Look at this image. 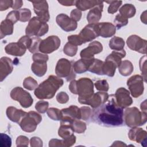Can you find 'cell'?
<instances>
[{
    "mask_svg": "<svg viewBox=\"0 0 147 147\" xmlns=\"http://www.w3.org/2000/svg\"><path fill=\"white\" fill-rule=\"evenodd\" d=\"M113 95H111L110 99H108L94 110L91 116L93 122L106 127L122 125L123 123V109L118 106Z\"/></svg>",
    "mask_w": 147,
    "mask_h": 147,
    "instance_id": "1",
    "label": "cell"
},
{
    "mask_svg": "<svg viewBox=\"0 0 147 147\" xmlns=\"http://www.w3.org/2000/svg\"><path fill=\"white\" fill-rule=\"evenodd\" d=\"M64 81L60 78L50 75L47 79L40 84L35 89L34 94L39 99L52 98L56 91L63 85Z\"/></svg>",
    "mask_w": 147,
    "mask_h": 147,
    "instance_id": "2",
    "label": "cell"
},
{
    "mask_svg": "<svg viewBox=\"0 0 147 147\" xmlns=\"http://www.w3.org/2000/svg\"><path fill=\"white\" fill-rule=\"evenodd\" d=\"M69 90L72 94L79 95L78 101L83 105H86L88 99L94 94L93 82L88 78L72 80L69 85Z\"/></svg>",
    "mask_w": 147,
    "mask_h": 147,
    "instance_id": "3",
    "label": "cell"
},
{
    "mask_svg": "<svg viewBox=\"0 0 147 147\" xmlns=\"http://www.w3.org/2000/svg\"><path fill=\"white\" fill-rule=\"evenodd\" d=\"M125 123L130 127H138L144 125L147 121L146 112L140 111L136 107L126 109L123 115Z\"/></svg>",
    "mask_w": 147,
    "mask_h": 147,
    "instance_id": "4",
    "label": "cell"
},
{
    "mask_svg": "<svg viewBox=\"0 0 147 147\" xmlns=\"http://www.w3.org/2000/svg\"><path fill=\"white\" fill-rule=\"evenodd\" d=\"M126 56L124 49L121 51H113L108 55L103 64V74L110 77H113L115 72L116 68L121 63V59Z\"/></svg>",
    "mask_w": 147,
    "mask_h": 147,
    "instance_id": "5",
    "label": "cell"
},
{
    "mask_svg": "<svg viewBox=\"0 0 147 147\" xmlns=\"http://www.w3.org/2000/svg\"><path fill=\"white\" fill-rule=\"evenodd\" d=\"M49 29L48 25L41 21L37 17L32 18L25 29V34L30 37H41L45 34Z\"/></svg>",
    "mask_w": 147,
    "mask_h": 147,
    "instance_id": "6",
    "label": "cell"
},
{
    "mask_svg": "<svg viewBox=\"0 0 147 147\" xmlns=\"http://www.w3.org/2000/svg\"><path fill=\"white\" fill-rule=\"evenodd\" d=\"M72 65V61L67 59L62 58L59 59L55 68V72L57 76L60 78H65L68 82L73 80L75 78L76 75Z\"/></svg>",
    "mask_w": 147,
    "mask_h": 147,
    "instance_id": "7",
    "label": "cell"
},
{
    "mask_svg": "<svg viewBox=\"0 0 147 147\" xmlns=\"http://www.w3.org/2000/svg\"><path fill=\"white\" fill-rule=\"evenodd\" d=\"M41 121L42 117L38 113L30 111L22 118L19 125L23 131L31 133L36 129L37 125Z\"/></svg>",
    "mask_w": 147,
    "mask_h": 147,
    "instance_id": "8",
    "label": "cell"
},
{
    "mask_svg": "<svg viewBox=\"0 0 147 147\" xmlns=\"http://www.w3.org/2000/svg\"><path fill=\"white\" fill-rule=\"evenodd\" d=\"M10 97L13 100L18 101L24 108L30 107L33 103L31 95L20 87H16L11 91Z\"/></svg>",
    "mask_w": 147,
    "mask_h": 147,
    "instance_id": "9",
    "label": "cell"
},
{
    "mask_svg": "<svg viewBox=\"0 0 147 147\" xmlns=\"http://www.w3.org/2000/svg\"><path fill=\"white\" fill-rule=\"evenodd\" d=\"M127 86L132 96L138 98L144 92V78L139 75L131 76L127 81Z\"/></svg>",
    "mask_w": 147,
    "mask_h": 147,
    "instance_id": "10",
    "label": "cell"
},
{
    "mask_svg": "<svg viewBox=\"0 0 147 147\" xmlns=\"http://www.w3.org/2000/svg\"><path fill=\"white\" fill-rule=\"evenodd\" d=\"M61 114L60 124L71 125L75 120L81 119L80 109L74 105L61 110Z\"/></svg>",
    "mask_w": 147,
    "mask_h": 147,
    "instance_id": "11",
    "label": "cell"
},
{
    "mask_svg": "<svg viewBox=\"0 0 147 147\" xmlns=\"http://www.w3.org/2000/svg\"><path fill=\"white\" fill-rule=\"evenodd\" d=\"M60 45V40L56 36H50L42 40L39 46V51L44 54L52 53Z\"/></svg>",
    "mask_w": 147,
    "mask_h": 147,
    "instance_id": "12",
    "label": "cell"
},
{
    "mask_svg": "<svg viewBox=\"0 0 147 147\" xmlns=\"http://www.w3.org/2000/svg\"><path fill=\"white\" fill-rule=\"evenodd\" d=\"M126 44L127 47L133 51L142 54L146 53V40L137 35L130 36L126 40Z\"/></svg>",
    "mask_w": 147,
    "mask_h": 147,
    "instance_id": "13",
    "label": "cell"
},
{
    "mask_svg": "<svg viewBox=\"0 0 147 147\" xmlns=\"http://www.w3.org/2000/svg\"><path fill=\"white\" fill-rule=\"evenodd\" d=\"M33 6L34 13L37 14V17L42 22L47 23L50 18L48 4L46 1H31Z\"/></svg>",
    "mask_w": 147,
    "mask_h": 147,
    "instance_id": "14",
    "label": "cell"
},
{
    "mask_svg": "<svg viewBox=\"0 0 147 147\" xmlns=\"http://www.w3.org/2000/svg\"><path fill=\"white\" fill-rule=\"evenodd\" d=\"M114 96L117 104L122 109L126 108L133 103V99L130 96V92L123 87L118 88Z\"/></svg>",
    "mask_w": 147,
    "mask_h": 147,
    "instance_id": "15",
    "label": "cell"
},
{
    "mask_svg": "<svg viewBox=\"0 0 147 147\" xmlns=\"http://www.w3.org/2000/svg\"><path fill=\"white\" fill-rule=\"evenodd\" d=\"M83 44L91 41L99 36L96 24H88L78 34Z\"/></svg>",
    "mask_w": 147,
    "mask_h": 147,
    "instance_id": "16",
    "label": "cell"
},
{
    "mask_svg": "<svg viewBox=\"0 0 147 147\" xmlns=\"http://www.w3.org/2000/svg\"><path fill=\"white\" fill-rule=\"evenodd\" d=\"M56 21L57 25L65 32L74 31L78 26L76 22L74 21L65 14H60L57 16Z\"/></svg>",
    "mask_w": 147,
    "mask_h": 147,
    "instance_id": "17",
    "label": "cell"
},
{
    "mask_svg": "<svg viewBox=\"0 0 147 147\" xmlns=\"http://www.w3.org/2000/svg\"><path fill=\"white\" fill-rule=\"evenodd\" d=\"M102 50V44L98 41H94L90 43L87 48L82 50L80 55L81 59H91L94 58L95 55L101 52Z\"/></svg>",
    "mask_w": 147,
    "mask_h": 147,
    "instance_id": "18",
    "label": "cell"
},
{
    "mask_svg": "<svg viewBox=\"0 0 147 147\" xmlns=\"http://www.w3.org/2000/svg\"><path fill=\"white\" fill-rule=\"evenodd\" d=\"M128 137L131 141L141 143L142 146H146L147 132L142 128L138 127H132L128 133Z\"/></svg>",
    "mask_w": 147,
    "mask_h": 147,
    "instance_id": "19",
    "label": "cell"
},
{
    "mask_svg": "<svg viewBox=\"0 0 147 147\" xmlns=\"http://www.w3.org/2000/svg\"><path fill=\"white\" fill-rule=\"evenodd\" d=\"M109 98L106 92H97L94 93L87 101L86 105H90L93 109H96L105 103Z\"/></svg>",
    "mask_w": 147,
    "mask_h": 147,
    "instance_id": "20",
    "label": "cell"
},
{
    "mask_svg": "<svg viewBox=\"0 0 147 147\" xmlns=\"http://www.w3.org/2000/svg\"><path fill=\"white\" fill-rule=\"evenodd\" d=\"M13 69V62L8 57H2L0 60V81L2 82Z\"/></svg>",
    "mask_w": 147,
    "mask_h": 147,
    "instance_id": "21",
    "label": "cell"
},
{
    "mask_svg": "<svg viewBox=\"0 0 147 147\" xmlns=\"http://www.w3.org/2000/svg\"><path fill=\"white\" fill-rule=\"evenodd\" d=\"M99 36L108 38L114 36L116 32V27L110 22L96 23Z\"/></svg>",
    "mask_w": 147,
    "mask_h": 147,
    "instance_id": "22",
    "label": "cell"
},
{
    "mask_svg": "<svg viewBox=\"0 0 147 147\" xmlns=\"http://www.w3.org/2000/svg\"><path fill=\"white\" fill-rule=\"evenodd\" d=\"M28 113L21 109H18L13 106H9L7 108L6 114L7 118L13 122L20 123L22 118Z\"/></svg>",
    "mask_w": 147,
    "mask_h": 147,
    "instance_id": "23",
    "label": "cell"
},
{
    "mask_svg": "<svg viewBox=\"0 0 147 147\" xmlns=\"http://www.w3.org/2000/svg\"><path fill=\"white\" fill-rule=\"evenodd\" d=\"M26 50V49L18 41L9 43L5 48L7 54L15 56H22L25 54Z\"/></svg>",
    "mask_w": 147,
    "mask_h": 147,
    "instance_id": "24",
    "label": "cell"
},
{
    "mask_svg": "<svg viewBox=\"0 0 147 147\" xmlns=\"http://www.w3.org/2000/svg\"><path fill=\"white\" fill-rule=\"evenodd\" d=\"M103 3L98 5L92 7L88 13L87 16V20L89 24H96L100 20L103 11Z\"/></svg>",
    "mask_w": 147,
    "mask_h": 147,
    "instance_id": "25",
    "label": "cell"
},
{
    "mask_svg": "<svg viewBox=\"0 0 147 147\" xmlns=\"http://www.w3.org/2000/svg\"><path fill=\"white\" fill-rule=\"evenodd\" d=\"M94 59V57L91 59H81L75 61L72 65L74 72L79 74L86 72L88 71Z\"/></svg>",
    "mask_w": 147,
    "mask_h": 147,
    "instance_id": "26",
    "label": "cell"
},
{
    "mask_svg": "<svg viewBox=\"0 0 147 147\" xmlns=\"http://www.w3.org/2000/svg\"><path fill=\"white\" fill-rule=\"evenodd\" d=\"M100 1H93V0H79L76 1L75 6L77 9L80 11H85L87 9H92L94 6L103 3Z\"/></svg>",
    "mask_w": 147,
    "mask_h": 147,
    "instance_id": "27",
    "label": "cell"
},
{
    "mask_svg": "<svg viewBox=\"0 0 147 147\" xmlns=\"http://www.w3.org/2000/svg\"><path fill=\"white\" fill-rule=\"evenodd\" d=\"M32 72L38 77L43 76L47 71V62L34 61L31 65Z\"/></svg>",
    "mask_w": 147,
    "mask_h": 147,
    "instance_id": "28",
    "label": "cell"
},
{
    "mask_svg": "<svg viewBox=\"0 0 147 147\" xmlns=\"http://www.w3.org/2000/svg\"><path fill=\"white\" fill-rule=\"evenodd\" d=\"M13 25L10 21L7 19L1 22L0 25V36L1 39L6 36L13 34Z\"/></svg>",
    "mask_w": 147,
    "mask_h": 147,
    "instance_id": "29",
    "label": "cell"
},
{
    "mask_svg": "<svg viewBox=\"0 0 147 147\" xmlns=\"http://www.w3.org/2000/svg\"><path fill=\"white\" fill-rule=\"evenodd\" d=\"M136 12V9L134 6L132 4H125L119 9V14L127 19L134 17Z\"/></svg>",
    "mask_w": 147,
    "mask_h": 147,
    "instance_id": "30",
    "label": "cell"
},
{
    "mask_svg": "<svg viewBox=\"0 0 147 147\" xmlns=\"http://www.w3.org/2000/svg\"><path fill=\"white\" fill-rule=\"evenodd\" d=\"M118 68L119 74L124 76L130 75L133 72L134 69L132 63L127 60L121 61V64Z\"/></svg>",
    "mask_w": 147,
    "mask_h": 147,
    "instance_id": "31",
    "label": "cell"
},
{
    "mask_svg": "<svg viewBox=\"0 0 147 147\" xmlns=\"http://www.w3.org/2000/svg\"><path fill=\"white\" fill-rule=\"evenodd\" d=\"M74 132L71 125L61 124L58 130V135L63 139H65L73 136Z\"/></svg>",
    "mask_w": 147,
    "mask_h": 147,
    "instance_id": "32",
    "label": "cell"
},
{
    "mask_svg": "<svg viewBox=\"0 0 147 147\" xmlns=\"http://www.w3.org/2000/svg\"><path fill=\"white\" fill-rule=\"evenodd\" d=\"M109 45L110 49L114 51H121L125 47V41L122 38L115 36L110 39Z\"/></svg>",
    "mask_w": 147,
    "mask_h": 147,
    "instance_id": "33",
    "label": "cell"
},
{
    "mask_svg": "<svg viewBox=\"0 0 147 147\" xmlns=\"http://www.w3.org/2000/svg\"><path fill=\"white\" fill-rule=\"evenodd\" d=\"M103 61L102 60L98 59H94L92 64L88 68V71L97 75H103Z\"/></svg>",
    "mask_w": 147,
    "mask_h": 147,
    "instance_id": "34",
    "label": "cell"
},
{
    "mask_svg": "<svg viewBox=\"0 0 147 147\" xmlns=\"http://www.w3.org/2000/svg\"><path fill=\"white\" fill-rule=\"evenodd\" d=\"M23 86L25 88L32 91L38 87L37 82L33 78L29 76L26 78L23 82Z\"/></svg>",
    "mask_w": 147,
    "mask_h": 147,
    "instance_id": "35",
    "label": "cell"
},
{
    "mask_svg": "<svg viewBox=\"0 0 147 147\" xmlns=\"http://www.w3.org/2000/svg\"><path fill=\"white\" fill-rule=\"evenodd\" d=\"M71 125L74 129V131L79 134L84 133L86 130V124L79 119L75 120Z\"/></svg>",
    "mask_w": 147,
    "mask_h": 147,
    "instance_id": "36",
    "label": "cell"
},
{
    "mask_svg": "<svg viewBox=\"0 0 147 147\" xmlns=\"http://www.w3.org/2000/svg\"><path fill=\"white\" fill-rule=\"evenodd\" d=\"M77 51H78V46L74 45L68 42L65 44V45L63 48L64 53L66 55L70 57L74 56L76 54Z\"/></svg>",
    "mask_w": 147,
    "mask_h": 147,
    "instance_id": "37",
    "label": "cell"
},
{
    "mask_svg": "<svg viewBox=\"0 0 147 147\" xmlns=\"http://www.w3.org/2000/svg\"><path fill=\"white\" fill-rule=\"evenodd\" d=\"M47 113L48 116L54 121H60L61 114V110H59L57 108L51 107L47 110Z\"/></svg>",
    "mask_w": 147,
    "mask_h": 147,
    "instance_id": "38",
    "label": "cell"
},
{
    "mask_svg": "<svg viewBox=\"0 0 147 147\" xmlns=\"http://www.w3.org/2000/svg\"><path fill=\"white\" fill-rule=\"evenodd\" d=\"M41 40H42L38 37H32L31 44L28 49L29 52L33 53H37V52L39 51V46Z\"/></svg>",
    "mask_w": 147,
    "mask_h": 147,
    "instance_id": "39",
    "label": "cell"
},
{
    "mask_svg": "<svg viewBox=\"0 0 147 147\" xmlns=\"http://www.w3.org/2000/svg\"><path fill=\"white\" fill-rule=\"evenodd\" d=\"M106 2L110 5L107 9V11L110 14H114L116 13L122 3V1H106Z\"/></svg>",
    "mask_w": 147,
    "mask_h": 147,
    "instance_id": "40",
    "label": "cell"
},
{
    "mask_svg": "<svg viewBox=\"0 0 147 147\" xmlns=\"http://www.w3.org/2000/svg\"><path fill=\"white\" fill-rule=\"evenodd\" d=\"M20 13V20L21 22H27L31 18V11L29 9L24 8L18 10Z\"/></svg>",
    "mask_w": 147,
    "mask_h": 147,
    "instance_id": "41",
    "label": "cell"
},
{
    "mask_svg": "<svg viewBox=\"0 0 147 147\" xmlns=\"http://www.w3.org/2000/svg\"><path fill=\"white\" fill-rule=\"evenodd\" d=\"M114 22L115 24V27L119 29L122 26H126L128 23V19L125 18L124 17L122 16L121 14H118L115 16V18L114 20Z\"/></svg>",
    "mask_w": 147,
    "mask_h": 147,
    "instance_id": "42",
    "label": "cell"
},
{
    "mask_svg": "<svg viewBox=\"0 0 147 147\" xmlns=\"http://www.w3.org/2000/svg\"><path fill=\"white\" fill-rule=\"evenodd\" d=\"M95 87L96 89L100 91L107 92L109 89V86L106 80L102 79L97 80L95 84Z\"/></svg>",
    "mask_w": 147,
    "mask_h": 147,
    "instance_id": "43",
    "label": "cell"
},
{
    "mask_svg": "<svg viewBox=\"0 0 147 147\" xmlns=\"http://www.w3.org/2000/svg\"><path fill=\"white\" fill-rule=\"evenodd\" d=\"M81 119L84 121L88 120L92 116V110L88 106H83L80 108Z\"/></svg>",
    "mask_w": 147,
    "mask_h": 147,
    "instance_id": "44",
    "label": "cell"
},
{
    "mask_svg": "<svg viewBox=\"0 0 147 147\" xmlns=\"http://www.w3.org/2000/svg\"><path fill=\"white\" fill-rule=\"evenodd\" d=\"M11 145V139L9 136L5 133H1L0 146L10 147Z\"/></svg>",
    "mask_w": 147,
    "mask_h": 147,
    "instance_id": "45",
    "label": "cell"
},
{
    "mask_svg": "<svg viewBox=\"0 0 147 147\" xmlns=\"http://www.w3.org/2000/svg\"><path fill=\"white\" fill-rule=\"evenodd\" d=\"M49 103L44 100H40L36 103L35 109L40 113H45L48 108Z\"/></svg>",
    "mask_w": 147,
    "mask_h": 147,
    "instance_id": "46",
    "label": "cell"
},
{
    "mask_svg": "<svg viewBox=\"0 0 147 147\" xmlns=\"http://www.w3.org/2000/svg\"><path fill=\"white\" fill-rule=\"evenodd\" d=\"M76 142V137L74 136H72L70 137L63 139V140H60V146H65V147H68V146H71L75 144Z\"/></svg>",
    "mask_w": 147,
    "mask_h": 147,
    "instance_id": "47",
    "label": "cell"
},
{
    "mask_svg": "<svg viewBox=\"0 0 147 147\" xmlns=\"http://www.w3.org/2000/svg\"><path fill=\"white\" fill-rule=\"evenodd\" d=\"M6 19L10 21L13 24L16 23L18 20H20V13L17 10H12L9 12Z\"/></svg>",
    "mask_w": 147,
    "mask_h": 147,
    "instance_id": "48",
    "label": "cell"
},
{
    "mask_svg": "<svg viewBox=\"0 0 147 147\" xmlns=\"http://www.w3.org/2000/svg\"><path fill=\"white\" fill-rule=\"evenodd\" d=\"M146 56L144 55L143 57H142L140 60V70L142 72V74L143 75V78L144 79V81L146 82Z\"/></svg>",
    "mask_w": 147,
    "mask_h": 147,
    "instance_id": "49",
    "label": "cell"
},
{
    "mask_svg": "<svg viewBox=\"0 0 147 147\" xmlns=\"http://www.w3.org/2000/svg\"><path fill=\"white\" fill-rule=\"evenodd\" d=\"M29 142L28 138L24 136H20L16 139L17 146H28Z\"/></svg>",
    "mask_w": 147,
    "mask_h": 147,
    "instance_id": "50",
    "label": "cell"
},
{
    "mask_svg": "<svg viewBox=\"0 0 147 147\" xmlns=\"http://www.w3.org/2000/svg\"><path fill=\"white\" fill-rule=\"evenodd\" d=\"M56 100L59 103L64 104L69 100V96L66 92L61 91L56 95Z\"/></svg>",
    "mask_w": 147,
    "mask_h": 147,
    "instance_id": "51",
    "label": "cell"
},
{
    "mask_svg": "<svg viewBox=\"0 0 147 147\" xmlns=\"http://www.w3.org/2000/svg\"><path fill=\"white\" fill-rule=\"evenodd\" d=\"M33 61H43L47 62L49 57L47 54H43L40 53H34L32 57Z\"/></svg>",
    "mask_w": 147,
    "mask_h": 147,
    "instance_id": "52",
    "label": "cell"
},
{
    "mask_svg": "<svg viewBox=\"0 0 147 147\" xmlns=\"http://www.w3.org/2000/svg\"><path fill=\"white\" fill-rule=\"evenodd\" d=\"M68 42L76 45H81L83 44V42H82L79 35L78 34H75V35H71L68 37Z\"/></svg>",
    "mask_w": 147,
    "mask_h": 147,
    "instance_id": "53",
    "label": "cell"
},
{
    "mask_svg": "<svg viewBox=\"0 0 147 147\" xmlns=\"http://www.w3.org/2000/svg\"><path fill=\"white\" fill-rule=\"evenodd\" d=\"M13 1L12 0H1L0 1V10L4 11L9 7H11Z\"/></svg>",
    "mask_w": 147,
    "mask_h": 147,
    "instance_id": "54",
    "label": "cell"
},
{
    "mask_svg": "<svg viewBox=\"0 0 147 147\" xmlns=\"http://www.w3.org/2000/svg\"><path fill=\"white\" fill-rule=\"evenodd\" d=\"M82 17V11L78 9H75L71 11L70 13V18L72 19L75 22L79 21Z\"/></svg>",
    "mask_w": 147,
    "mask_h": 147,
    "instance_id": "55",
    "label": "cell"
},
{
    "mask_svg": "<svg viewBox=\"0 0 147 147\" xmlns=\"http://www.w3.org/2000/svg\"><path fill=\"white\" fill-rule=\"evenodd\" d=\"M30 146L32 147H41L42 146V141L39 137H33L30 140Z\"/></svg>",
    "mask_w": 147,
    "mask_h": 147,
    "instance_id": "56",
    "label": "cell"
},
{
    "mask_svg": "<svg viewBox=\"0 0 147 147\" xmlns=\"http://www.w3.org/2000/svg\"><path fill=\"white\" fill-rule=\"evenodd\" d=\"M23 5V1L19 0V1H13V5L11 8L14 9V10H17L20 9Z\"/></svg>",
    "mask_w": 147,
    "mask_h": 147,
    "instance_id": "57",
    "label": "cell"
},
{
    "mask_svg": "<svg viewBox=\"0 0 147 147\" xmlns=\"http://www.w3.org/2000/svg\"><path fill=\"white\" fill-rule=\"evenodd\" d=\"M76 1H59L58 2L63 6H69L75 5Z\"/></svg>",
    "mask_w": 147,
    "mask_h": 147,
    "instance_id": "58",
    "label": "cell"
},
{
    "mask_svg": "<svg viewBox=\"0 0 147 147\" xmlns=\"http://www.w3.org/2000/svg\"><path fill=\"white\" fill-rule=\"evenodd\" d=\"M140 108L141 109V111L146 113V100H145L143 102L141 103Z\"/></svg>",
    "mask_w": 147,
    "mask_h": 147,
    "instance_id": "59",
    "label": "cell"
},
{
    "mask_svg": "<svg viewBox=\"0 0 147 147\" xmlns=\"http://www.w3.org/2000/svg\"><path fill=\"white\" fill-rule=\"evenodd\" d=\"M146 11H145L144 13H142L141 16V20L142 22H143L144 24H146Z\"/></svg>",
    "mask_w": 147,
    "mask_h": 147,
    "instance_id": "60",
    "label": "cell"
},
{
    "mask_svg": "<svg viewBox=\"0 0 147 147\" xmlns=\"http://www.w3.org/2000/svg\"><path fill=\"white\" fill-rule=\"evenodd\" d=\"M124 145H126V144H125L124 143H123V142L122 141H114L113 144L111 145L112 146H124Z\"/></svg>",
    "mask_w": 147,
    "mask_h": 147,
    "instance_id": "61",
    "label": "cell"
}]
</instances>
